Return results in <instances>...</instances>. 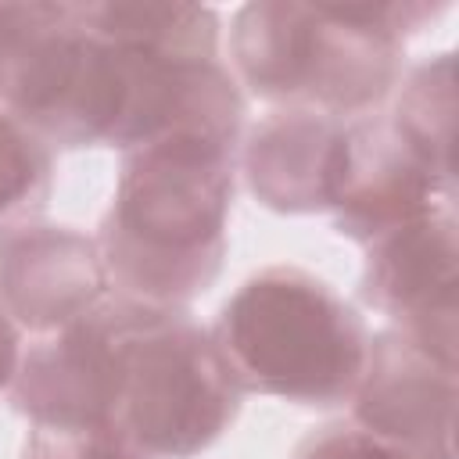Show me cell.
<instances>
[{"label":"cell","mask_w":459,"mask_h":459,"mask_svg":"<svg viewBox=\"0 0 459 459\" xmlns=\"http://www.w3.org/2000/svg\"><path fill=\"white\" fill-rule=\"evenodd\" d=\"M237 140L179 129L122 151L97 251L115 294L186 308L222 273Z\"/></svg>","instance_id":"6da1fadb"},{"label":"cell","mask_w":459,"mask_h":459,"mask_svg":"<svg viewBox=\"0 0 459 459\" xmlns=\"http://www.w3.org/2000/svg\"><path fill=\"white\" fill-rule=\"evenodd\" d=\"M445 4L258 0L233 14L230 65L251 97L337 118L373 115L402 82L405 39Z\"/></svg>","instance_id":"7a4b0ae2"},{"label":"cell","mask_w":459,"mask_h":459,"mask_svg":"<svg viewBox=\"0 0 459 459\" xmlns=\"http://www.w3.org/2000/svg\"><path fill=\"white\" fill-rule=\"evenodd\" d=\"M108 323V423L151 459H194L240 412L212 330L190 308L126 294L100 301Z\"/></svg>","instance_id":"3957f363"},{"label":"cell","mask_w":459,"mask_h":459,"mask_svg":"<svg viewBox=\"0 0 459 459\" xmlns=\"http://www.w3.org/2000/svg\"><path fill=\"white\" fill-rule=\"evenodd\" d=\"M212 341L240 394L330 409L351 402L369 330L319 276L298 265H269L219 308Z\"/></svg>","instance_id":"277c9868"},{"label":"cell","mask_w":459,"mask_h":459,"mask_svg":"<svg viewBox=\"0 0 459 459\" xmlns=\"http://www.w3.org/2000/svg\"><path fill=\"white\" fill-rule=\"evenodd\" d=\"M0 104L50 151L118 147L126 50L97 32L86 4L0 0Z\"/></svg>","instance_id":"5b68a950"},{"label":"cell","mask_w":459,"mask_h":459,"mask_svg":"<svg viewBox=\"0 0 459 459\" xmlns=\"http://www.w3.org/2000/svg\"><path fill=\"white\" fill-rule=\"evenodd\" d=\"M366 305L394 330L455 362L459 326V226L455 204L437 208L366 247L359 280Z\"/></svg>","instance_id":"8992f818"},{"label":"cell","mask_w":459,"mask_h":459,"mask_svg":"<svg viewBox=\"0 0 459 459\" xmlns=\"http://www.w3.org/2000/svg\"><path fill=\"white\" fill-rule=\"evenodd\" d=\"M351 423L412 459H455V362L402 330L373 333Z\"/></svg>","instance_id":"52a82bcc"},{"label":"cell","mask_w":459,"mask_h":459,"mask_svg":"<svg viewBox=\"0 0 459 459\" xmlns=\"http://www.w3.org/2000/svg\"><path fill=\"white\" fill-rule=\"evenodd\" d=\"M351 158V118L276 108L240 143V172L258 204L283 215L330 212Z\"/></svg>","instance_id":"ba28073f"},{"label":"cell","mask_w":459,"mask_h":459,"mask_svg":"<svg viewBox=\"0 0 459 459\" xmlns=\"http://www.w3.org/2000/svg\"><path fill=\"white\" fill-rule=\"evenodd\" d=\"M111 294L97 240L54 222L0 237V305L14 326L54 333Z\"/></svg>","instance_id":"9c48e42d"},{"label":"cell","mask_w":459,"mask_h":459,"mask_svg":"<svg viewBox=\"0 0 459 459\" xmlns=\"http://www.w3.org/2000/svg\"><path fill=\"white\" fill-rule=\"evenodd\" d=\"M455 204V179L427 169L391 129L387 115L351 118V158L333 212L337 233L369 247L437 208Z\"/></svg>","instance_id":"30bf717a"},{"label":"cell","mask_w":459,"mask_h":459,"mask_svg":"<svg viewBox=\"0 0 459 459\" xmlns=\"http://www.w3.org/2000/svg\"><path fill=\"white\" fill-rule=\"evenodd\" d=\"M387 122L427 169H434L445 179H455V165H452L455 61L452 54H434L416 68H409Z\"/></svg>","instance_id":"8fae6325"},{"label":"cell","mask_w":459,"mask_h":459,"mask_svg":"<svg viewBox=\"0 0 459 459\" xmlns=\"http://www.w3.org/2000/svg\"><path fill=\"white\" fill-rule=\"evenodd\" d=\"M54 186V151L0 104V237L39 222Z\"/></svg>","instance_id":"7c38bea8"},{"label":"cell","mask_w":459,"mask_h":459,"mask_svg":"<svg viewBox=\"0 0 459 459\" xmlns=\"http://www.w3.org/2000/svg\"><path fill=\"white\" fill-rule=\"evenodd\" d=\"M22 459H151L115 427H32Z\"/></svg>","instance_id":"4fadbf2b"},{"label":"cell","mask_w":459,"mask_h":459,"mask_svg":"<svg viewBox=\"0 0 459 459\" xmlns=\"http://www.w3.org/2000/svg\"><path fill=\"white\" fill-rule=\"evenodd\" d=\"M290 459H412L402 448L387 445L384 437L362 430L351 420H337L326 427H316L312 434H305Z\"/></svg>","instance_id":"5bb4252c"},{"label":"cell","mask_w":459,"mask_h":459,"mask_svg":"<svg viewBox=\"0 0 459 459\" xmlns=\"http://www.w3.org/2000/svg\"><path fill=\"white\" fill-rule=\"evenodd\" d=\"M18 362H22V333L0 305V391L11 387V380L18 373Z\"/></svg>","instance_id":"9a60e30c"}]
</instances>
